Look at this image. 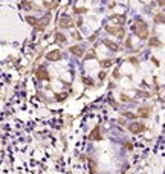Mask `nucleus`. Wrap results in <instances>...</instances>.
<instances>
[{
  "label": "nucleus",
  "instance_id": "1",
  "mask_svg": "<svg viewBox=\"0 0 165 174\" xmlns=\"http://www.w3.org/2000/svg\"><path fill=\"white\" fill-rule=\"evenodd\" d=\"M132 29L135 31L138 38H141V40H148V26H147V23H145L144 20H136Z\"/></svg>",
  "mask_w": 165,
  "mask_h": 174
},
{
  "label": "nucleus",
  "instance_id": "2",
  "mask_svg": "<svg viewBox=\"0 0 165 174\" xmlns=\"http://www.w3.org/2000/svg\"><path fill=\"white\" fill-rule=\"evenodd\" d=\"M106 31L109 34H112V35L118 37V38H124L125 37V29L121 25H118V26H106Z\"/></svg>",
  "mask_w": 165,
  "mask_h": 174
},
{
  "label": "nucleus",
  "instance_id": "3",
  "mask_svg": "<svg viewBox=\"0 0 165 174\" xmlns=\"http://www.w3.org/2000/svg\"><path fill=\"white\" fill-rule=\"evenodd\" d=\"M49 22H51V14H46L43 15L41 18H38V23H37V26H35V31L37 32H43L44 29H46V26L49 25Z\"/></svg>",
  "mask_w": 165,
  "mask_h": 174
},
{
  "label": "nucleus",
  "instance_id": "4",
  "mask_svg": "<svg viewBox=\"0 0 165 174\" xmlns=\"http://www.w3.org/2000/svg\"><path fill=\"white\" fill-rule=\"evenodd\" d=\"M127 128L130 133H133V134H139V133H142V131H145V125L142 124V122H132V124H128L127 125Z\"/></svg>",
  "mask_w": 165,
  "mask_h": 174
},
{
  "label": "nucleus",
  "instance_id": "5",
  "mask_svg": "<svg viewBox=\"0 0 165 174\" xmlns=\"http://www.w3.org/2000/svg\"><path fill=\"white\" fill-rule=\"evenodd\" d=\"M58 26H60V28H63V29L73 28V26H75L73 18H72V17H69V15H63V17L60 18V22H58Z\"/></svg>",
  "mask_w": 165,
  "mask_h": 174
},
{
  "label": "nucleus",
  "instance_id": "6",
  "mask_svg": "<svg viewBox=\"0 0 165 174\" xmlns=\"http://www.w3.org/2000/svg\"><path fill=\"white\" fill-rule=\"evenodd\" d=\"M69 52L72 54V55H75V57H86V49L82 47L81 44H77V46H70L69 47Z\"/></svg>",
  "mask_w": 165,
  "mask_h": 174
},
{
  "label": "nucleus",
  "instance_id": "7",
  "mask_svg": "<svg viewBox=\"0 0 165 174\" xmlns=\"http://www.w3.org/2000/svg\"><path fill=\"white\" fill-rule=\"evenodd\" d=\"M35 76H37V80L38 81H49V73H48V70L41 66V67H38L37 70H35Z\"/></svg>",
  "mask_w": 165,
  "mask_h": 174
},
{
  "label": "nucleus",
  "instance_id": "8",
  "mask_svg": "<svg viewBox=\"0 0 165 174\" xmlns=\"http://www.w3.org/2000/svg\"><path fill=\"white\" fill-rule=\"evenodd\" d=\"M89 139H90V141H101V139H102V136H101V127H99V125H95V128L90 131Z\"/></svg>",
  "mask_w": 165,
  "mask_h": 174
},
{
  "label": "nucleus",
  "instance_id": "9",
  "mask_svg": "<svg viewBox=\"0 0 165 174\" xmlns=\"http://www.w3.org/2000/svg\"><path fill=\"white\" fill-rule=\"evenodd\" d=\"M46 60H48V61H58V60H61V51L55 49V51L48 52V54H46Z\"/></svg>",
  "mask_w": 165,
  "mask_h": 174
},
{
  "label": "nucleus",
  "instance_id": "10",
  "mask_svg": "<svg viewBox=\"0 0 165 174\" xmlns=\"http://www.w3.org/2000/svg\"><path fill=\"white\" fill-rule=\"evenodd\" d=\"M151 115V107L148 105H144V107H139L138 109V116H141V118H148Z\"/></svg>",
  "mask_w": 165,
  "mask_h": 174
},
{
  "label": "nucleus",
  "instance_id": "11",
  "mask_svg": "<svg viewBox=\"0 0 165 174\" xmlns=\"http://www.w3.org/2000/svg\"><path fill=\"white\" fill-rule=\"evenodd\" d=\"M22 8H23V9H26V11H32V9H38V6H37L35 3L29 2V0H23V2H22Z\"/></svg>",
  "mask_w": 165,
  "mask_h": 174
},
{
  "label": "nucleus",
  "instance_id": "12",
  "mask_svg": "<svg viewBox=\"0 0 165 174\" xmlns=\"http://www.w3.org/2000/svg\"><path fill=\"white\" fill-rule=\"evenodd\" d=\"M102 44L106 46V47H109L110 51H113V52H116L118 51V43H115V41H112L109 38H106V40H102Z\"/></svg>",
  "mask_w": 165,
  "mask_h": 174
},
{
  "label": "nucleus",
  "instance_id": "13",
  "mask_svg": "<svg viewBox=\"0 0 165 174\" xmlns=\"http://www.w3.org/2000/svg\"><path fill=\"white\" fill-rule=\"evenodd\" d=\"M153 22L156 25H165V14L164 12H158V14L153 17Z\"/></svg>",
  "mask_w": 165,
  "mask_h": 174
},
{
  "label": "nucleus",
  "instance_id": "14",
  "mask_svg": "<svg viewBox=\"0 0 165 174\" xmlns=\"http://www.w3.org/2000/svg\"><path fill=\"white\" fill-rule=\"evenodd\" d=\"M148 46H151V47H162V41L158 37H153V38H148Z\"/></svg>",
  "mask_w": 165,
  "mask_h": 174
},
{
  "label": "nucleus",
  "instance_id": "15",
  "mask_svg": "<svg viewBox=\"0 0 165 174\" xmlns=\"http://www.w3.org/2000/svg\"><path fill=\"white\" fill-rule=\"evenodd\" d=\"M55 40H57V43L64 44L66 40H68V37H66L64 34H61V32H55Z\"/></svg>",
  "mask_w": 165,
  "mask_h": 174
},
{
  "label": "nucleus",
  "instance_id": "16",
  "mask_svg": "<svg viewBox=\"0 0 165 174\" xmlns=\"http://www.w3.org/2000/svg\"><path fill=\"white\" fill-rule=\"evenodd\" d=\"M25 20H26L32 28H35V26H37V23H38V18H35L34 15H26V17H25Z\"/></svg>",
  "mask_w": 165,
  "mask_h": 174
},
{
  "label": "nucleus",
  "instance_id": "17",
  "mask_svg": "<svg viewBox=\"0 0 165 174\" xmlns=\"http://www.w3.org/2000/svg\"><path fill=\"white\" fill-rule=\"evenodd\" d=\"M110 18H112V20H116V22H118V23H119L121 26H122L124 22H125V15H124V14H121V15L113 14V15H110Z\"/></svg>",
  "mask_w": 165,
  "mask_h": 174
},
{
  "label": "nucleus",
  "instance_id": "18",
  "mask_svg": "<svg viewBox=\"0 0 165 174\" xmlns=\"http://www.w3.org/2000/svg\"><path fill=\"white\" fill-rule=\"evenodd\" d=\"M99 66H101V69H107L110 66H113V60H101Z\"/></svg>",
  "mask_w": 165,
  "mask_h": 174
},
{
  "label": "nucleus",
  "instance_id": "19",
  "mask_svg": "<svg viewBox=\"0 0 165 174\" xmlns=\"http://www.w3.org/2000/svg\"><path fill=\"white\" fill-rule=\"evenodd\" d=\"M81 81L84 84H87V86H93V80H90V78H87V76H81Z\"/></svg>",
  "mask_w": 165,
  "mask_h": 174
},
{
  "label": "nucleus",
  "instance_id": "20",
  "mask_svg": "<svg viewBox=\"0 0 165 174\" xmlns=\"http://www.w3.org/2000/svg\"><path fill=\"white\" fill-rule=\"evenodd\" d=\"M66 98H68V93H57L55 95V99L57 101H64Z\"/></svg>",
  "mask_w": 165,
  "mask_h": 174
},
{
  "label": "nucleus",
  "instance_id": "21",
  "mask_svg": "<svg viewBox=\"0 0 165 174\" xmlns=\"http://www.w3.org/2000/svg\"><path fill=\"white\" fill-rule=\"evenodd\" d=\"M73 12H75V14H78V15L86 14V12H87V8H75V9H73Z\"/></svg>",
  "mask_w": 165,
  "mask_h": 174
},
{
  "label": "nucleus",
  "instance_id": "22",
  "mask_svg": "<svg viewBox=\"0 0 165 174\" xmlns=\"http://www.w3.org/2000/svg\"><path fill=\"white\" fill-rule=\"evenodd\" d=\"M84 58H86V60H89V58H96V52L93 51V49H90V52H89Z\"/></svg>",
  "mask_w": 165,
  "mask_h": 174
},
{
  "label": "nucleus",
  "instance_id": "23",
  "mask_svg": "<svg viewBox=\"0 0 165 174\" xmlns=\"http://www.w3.org/2000/svg\"><path fill=\"white\" fill-rule=\"evenodd\" d=\"M89 165H90V173H92V174H96V167H95V163L92 162V159L89 160Z\"/></svg>",
  "mask_w": 165,
  "mask_h": 174
},
{
  "label": "nucleus",
  "instance_id": "24",
  "mask_svg": "<svg viewBox=\"0 0 165 174\" xmlns=\"http://www.w3.org/2000/svg\"><path fill=\"white\" fill-rule=\"evenodd\" d=\"M72 38H73V40H77V41H80V40H81V35H80V32H77V31H75V32L72 34Z\"/></svg>",
  "mask_w": 165,
  "mask_h": 174
},
{
  "label": "nucleus",
  "instance_id": "25",
  "mask_svg": "<svg viewBox=\"0 0 165 174\" xmlns=\"http://www.w3.org/2000/svg\"><path fill=\"white\" fill-rule=\"evenodd\" d=\"M128 61H130V63H132L135 67H138V66H139V61H138V58H135V57H132L130 60H128Z\"/></svg>",
  "mask_w": 165,
  "mask_h": 174
},
{
  "label": "nucleus",
  "instance_id": "26",
  "mask_svg": "<svg viewBox=\"0 0 165 174\" xmlns=\"http://www.w3.org/2000/svg\"><path fill=\"white\" fill-rule=\"evenodd\" d=\"M138 96H144V98H148V96H150V93H147V92H138Z\"/></svg>",
  "mask_w": 165,
  "mask_h": 174
},
{
  "label": "nucleus",
  "instance_id": "27",
  "mask_svg": "<svg viewBox=\"0 0 165 174\" xmlns=\"http://www.w3.org/2000/svg\"><path fill=\"white\" fill-rule=\"evenodd\" d=\"M121 99H122L124 102H128V101H130V98H128L127 95H124V93H122V95H121Z\"/></svg>",
  "mask_w": 165,
  "mask_h": 174
},
{
  "label": "nucleus",
  "instance_id": "28",
  "mask_svg": "<svg viewBox=\"0 0 165 174\" xmlns=\"http://www.w3.org/2000/svg\"><path fill=\"white\" fill-rule=\"evenodd\" d=\"M156 3H158V6H165V0H156Z\"/></svg>",
  "mask_w": 165,
  "mask_h": 174
},
{
  "label": "nucleus",
  "instance_id": "29",
  "mask_svg": "<svg viewBox=\"0 0 165 174\" xmlns=\"http://www.w3.org/2000/svg\"><path fill=\"white\" fill-rule=\"evenodd\" d=\"M151 63H154V66H159V64H161V63H159V60H158V58H151Z\"/></svg>",
  "mask_w": 165,
  "mask_h": 174
},
{
  "label": "nucleus",
  "instance_id": "30",
  "mask_svg": "<svg viewBox=\"0 0 165 174\" xmlns=\"http://www.w3.org/2000/svg\"><path fill=\"white\" fill-rule=\"evenodd\" d=\"M106 75H107V73L104 72V70H101V72H99V80H104V78H106Z\"/></svg>",
  "mask_w": 165,
  "mask_h": 174
},
{
  "label": "nucleus",
  "instance_id": "31",
  "mask_svg": "<svg viewBox=\"0 0 165 174\" xmlns=\"http://www.w3.org/2000/svg\"><path fill=\"white\" fill-rule=\"evenodd\" d=\"M113 78H121V73H119V70H115V72H113Z\"/></svg>",
  "mask_w": 165,
  "mask_h": 174
},
{
  "label": "nucleus",
  "instance_id": "32",
  "mask_svg": "<svg viewBox=\"0 0 165 174\" xmlns=\"http://www.w3.org/2000/svg\"><path fill=\"white\" fill-rule=\"evenodd\" d=\"M125 147H127V150H133V144L132 142H125Z\"/></svg>",
  "mask_w": 165,
  "mask_h": 174
},
{
  "label": "nucleus",
  "instance_id": "33",
  "mask_svg": "<svg viewBox=\"0 0 165 174\" xmlns=\"http://www.w3.org/2000/svg\"><path fill=\"white\" fill-rule=\"evenodd\" d=\"M124 116H127V118H136L135 113H124Z\"/></svg>",
  "mask_w": 165,
  "mask_h": 174
},
{
  "label": "nucleus",
  "instance_id": "34",
  "mask_svg": "<svg viewBox=\"0 0 165 174\" xmlns=\"http://www.w3.org/2000/svg\"><path fill=\"white\" fill-rule=\"evenodd\" d=\"M96 37H98V34H93V35H90V37H89V40H90V41H93V40H96Z\"/></svg>",
  "mask_w": 165,
  "mask_h": 174
},
{
  "label": "nucleus",
  "instance_id": "35",
  "mask_svg": "<svg viewBox=\"0 0 165 174\" xmlns=\"http://www.w3.org/2000/svg\"><path fill=\"white\" fill-rule=\"evenodd\" d=\"M125 46H127V47H132V41H130V40H127V41H125Z\"/></svg>",
  "mask_w": 165,
  "mask_h": 174
},
{
  "label": "nucleus",
  "instance_id": "36",
  "mask_svg": "<svg viewBox=\"0 0 165 174\" xmlns=\"http://www.w3.org/2000/svg\"><path fill=\"white\" fill-rule=\"evenodd\" d=\"M78 2H80V0H78Z\"/></svg>",
  "mask_w": 165,
  "mask_h": 174
}]
</instances>
